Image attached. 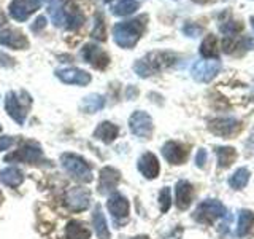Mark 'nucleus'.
Returning <instances> with one entry per match:
<instances>
[{"label": "nucleus", "instance_id": "obj_1", "mask_svg": "<svg viewBox=\"0 0 254 239\" xmlns=\"http://www.w3.org/2000/svg\"><path fill=\"white\" fill-rule=\"evenodd\" d=\"M145 16H140V18L129 19L124 22H118L113 27V40L118 46L126 48V50H130L135 45L138 43V40L145 30Z\"/></svg>", "mask_w": 254, "mask_h": 239}, {"label": "nucleus", "instance_id": "obj_2", "mask_svg": "<svg viewBox=\"0 0 254 239\" xmlns=\"http://www.w3.org/2000/svg\"><path fill=\"white\" fill-rule=\"evenodd\" d=\"M173 62H175V56L170 53H149L145 58L138 59L133 64V70L141 78H146L157 74L159 70L172 66Z\"/></svg>", "mask_w": 254, "mask_h": 239}, {"label": "nucleus", "instance_id": "obj_3", "mask_svg": "<svg viewBox=\"0 0 254 239\" xmlns=\"http://www.w3.org/2000/svg\"><path fill=\"white\" fill-rule=\"evenodd\" d=\"M61 164L70 175H73L75 179L89 183L92 182V171L87 161L76 153H64L61 156Z\"/></svg>", "mask_w": 254, "mask_h": 239}, {"label": "nucleus", "instance_id": "obj_4", "mask_svg": "<svg viewBox=\"0 0 254 239\" xmlns=\"http://www.w3.org/2000/svg\"><path fill=\"white\" fill-rule=\"evenodd\" d=\"M226 214V207L218 199H206L198 204L194 212V219L200 223H213L216 219Z\"/></svg>", "mask_w": 254, "mask_h": 239}, {"label": "nucleus", "instance_id": "obj_5", "mask_svg": "<svg viewBox=\"0 0 254 239\" xmlns=\"http://www.w3.org/2000/svg\"><path fill=\"white\" fill-rule=\"evenodd\" d=\"M129 129L133 135H137L140 139H149L154 129L153 118L143 110L133 112L129 118Z\"/></svg>", "mask_w": 254, "mask_h": 239}, {"label": "nucleus", "instance_id": "obj_6", "mask_svg": "<svg viewBox=\"0 0 254 239\" xmlns=\"http://www.w3.org/2000/svg\"><path fill=\"white\" fill-rule=\"evenodd\" d=\"M221 70V62L218 59H206V61H197L194 62L190 69V75L198 83H208L218 75Z\"/></svg>", "mask_w": 254, "mask_h": 239}, {"label": "nucleus", "instance_id": "obj_7", "mask_svg": "<svg viewBox=\"0 0 254 239\" xmlns=\"http://www.w3.org/2000/svg\"><path fill=\"white\" fill-rule=\"evenodd\" d=\"M43 159V151L40 148L37 143L34 142H29L26 145H22L19 150L13 151L10 153L5 161H14V163H27V164H34V163H38Z\"/></svg>", "mask_w": 254, "mask_h": 239}, {"label": "nucleus", "instance_id": "obj_8", "mask_svg": "<svg viewBox=\"0 0 254 239\" xmlns=\"http://www.w3.org/2000/svg\"><path fill=\"white\" fill-rule=\"evenodd\" d=\"M91 204V193L89 190L83 187H73L65 193V206L73 212L86 211Z\"/></svg>", "mask_w": 254, "mask_h": 239}, {"label": "nucleus", "instance_id": "obj_9", "mask_svg": "<svg viewBox=\"0 0 254 239\" xmlns=\"http://www.w3.org/2000/svg\"><path fill=\"white\" fill-rule=\"evenodd\" d=\"M40 5H42L40 0H11L8 10H10L13 19L24 22L32 13H35L38 10Z\"/></svg>", "mask_w": 254, "mask_h": 239}, {"label": "nucleus", "instance_id": "obj_10", "mask_svg": "<svg viewBox=\"0 0 254 239\" xmlns=\"http://www.w3.org/2000/svg\"><path fill=\"white\" fill-rule=\"evenodd\" d=\"M81 58L89 62L92 67L95 69H105L108 64H110V58L108 54L102 50L100 46L94 45V43H86L83 48H81Z\"/></svg>", "mask_w": 254, "mask_h": 239}, {"label": "nucleus", "instance_id": "obj_11", "mask_svg": "<svg viewBox=\"0 0 254 239\" xmlns=\"http://www.w3.org/2000/svg\"><path fill=\"white\" fill-rule=\"evenodd\" d=\"M56 77H58L61 82L65 83V85L86 86V85L91 83V74H87L86 70L78 69V67L59 69V70H56Z\"/></svg>", "mask_w": 254, "mask_h": 239}, {"label": "nucleus", "instance_id": "obj_12", "mask_svg": "<svg viewBox=\"0 0 254 239\" xmlns=\"http://www.w3.org/2000/svg\"><path fill=\"white\" fill-rule=\"evenodd\" d=\"M208 127L213 134L219 135V137H230V135H234L240 131L242 124L240 121H237L235 118H218L210 121Z\"/></svg>", "mask_w": 254, "mask_h": 239}, {"label": "nucleus", "instance_id": "obj_13", "mask_svg": "<svg viewBox=\"0 0 254 239\" xmlns=\"http://www.w3.org/2000/svg\"><path fill=\"white\" fill-rule=\"evenodd\" d=\"M5 110H6V114L10 115L18 124H24V121H26L27 110H26V107L22 106V102L19 101V98L16 96L14 91L6 93V96H5Z\"/></svg>", "mask_w": 254, "mask_h": 239}, {"label": "nucleus", "instance_id": "obj_14", "mask_svg": "<svg viewBox=\"0 0 254 239\" xmlns=\"http://www.w3.org/2000/svg\"><path fill=\"white\" fill-rule=\"evenodd\" d=\"M162 155L170 164H183L188 159L189 150L183 143L170 140L162 147Z\"/></svg>", "mask_w": 254, "mask_h": 239}, {"label": "nucleus", "instance_id": "obj_15", "mask_svg": "<svg viewBox=\"0 0 254 239\" xmlns=\"http://www.w3.org/2000/svg\"><path fill=\"white\" fill-rule=\"evenodd\" d=\"M0 45L11 48V50H26L29 48V40L21 30L5 29L0 32Z\"/></svg>", "mask_w": 254, "mask_h": 239}, {"label": "nucleus", "instance_id": "obj_16", "mask_svg": "<svg viewBox=\"0 0 254 239\" xmlns=\"http://www.w3.org/2000/svg\"><path fill=\"white\" fill-rule=\"evenodd\" d=\"M119 182H121V174L118 169L110 166L103 167L99 175V191L102 195H107L119 185Z\"/></svg>", "mask_w": 254, "mask_h": 239}, {"label": "nucleus", "instance_id": "obj_17", "mask_svg": "<svg viewBox=\"0 0 254 239\" xmlns=\"http://www.w3.org/2000/svg\"><path fill=\"white\" fill-rule=\"evenodd\" d=\"M107 209L115 220H123L129 215V201L121 193H113L107 201Z\"/></svg>", "mask_w": 254, "mask_h": 239}, {"label": "nucleus", "instance_id": "obj_18", "mask_svg": "<svg viewBox=\"0 0 254 239\" xmlns=\"http://www.w3.org/2000/svg\"><path fill=\"white\" fill-rule=\"evenodd\" d=\"M138 171L143 174V177H146L149 180L156 179L159 172H161V166H159V159L156 158L154 153H143L138 158Z\"/></svg>", "mask_w": 254, "mask_h": 239}, {"label": "nucleus", "instance_id": "obj_19", "mask_svg": "<svg viewBox=\"0 0 254 239\" xmlns=\"http://www.w3.org/2000/svg\"><path fill=\"white\" fill-rule=\"evenodd\" d=\"M192 185L186 180H180L175 187V204H177L178 209L185 211L190 206V201H192Z\"/></svg>", "mask_w": 254, "mask_h": 239}, {"label": "nucleus", "instance_id": "obj_20", "mask_svg": "<svg viewBox=\"0 0 254 239\" xmlns=\"http://www.w3.org/2000/svg\"><path fill=\"white\" fill-rule=\"evenodd\" d=\"M119 134V127L111 121H102L94 131V137L102 140L103 143H111Z\"/></svg>", "mask_w": 254, "mask_h": 239}, {"label": "nucleus", "instance_id": "obj_21", "mask_svg": "<svg viewBox=\"0 0 254 239\" xmlns=\"http://www.w3.org/2000/svg\"><path fill=\"white\" fill-rule=\"evenodd\" d=\"M0 182L10 188H18L24 182V174L21 172V169L14 166L5 167V169L0 171Z\"/></svg>", "mask_w": 254, "mask_h": 239}, {"label": "nucleus", "instance_id": "obj_22", "mask_svg": "<svg viewBox=\"0 0 254 239\" xmlns=\"http://www.w3.org/2000/svg\"><path fill=\"white\" fill-rule=\"evenodd\" d=\"M92 222H94V230H95V235H97L99 239H110V230H108V223L105 215L102 212V207L97 204L94 209L92 214Z\"/></svg>", "mask_w": 254, "mask_h": 239}, {"label": "nucleus", "instance_id": "obj_23", "mask_svg": "<svg viewBox=\"0 0 254 239\" xmlns=\"http://www.w3.org/2000/svg\"><path fill=\"white\" fill-rule=\"evenodd\" d=\"M65 238L67 239H89L91 231L84 223L78 220H71L65 227Z\"/></svg>", "mask_w": 254, "mask_h": 239}, {"label": "nucleus", "instance_id": "obj_24", "mask_svg": "<svg viewBox=\"0 0 254 239\" xmlns=\"http://www.w3.org/2000/svg\"><path fill=\"white\" fill-rule=\"evenodd\" d=\"M103 107H105V98L97 93L87 94L81 101V109L86 112V114H95V112L102 110Z\"/></svg>", "mask_w": 254, "mask_h": 239}, {"label": "nucleus", "instance_id": "obj_25", "mask_svg": "<svg viewBox=\"0 0 254 239\" xmlns=\"http://www.w3.org/2000/svg\"><path fill=\"white\" fill-rule=\"evenodd\" d=\"M50 18L56 27H64L65 26V11H64V3L62 0H51L50 3Z\"/></svg>", "mask_w": 254, "mask_h": 239}, {"label": "nucleus", "instance_id": "obj_26", "mask_svg": "<svg viewBox=\"0 0 254 239\" xmlns=\"http://www.w3.org/2000/svg\"><path fill=\"white\" fill-rule=\"evenodd\" d=\"M64 11H65V26L71 30L78 29L81 24L84 22V16L81 14V11L78 10L76 6H73L71 3L64 5Z\"/></svg>", "mask_w": 254, "mask_h": 239}, {"label": "nucleus", "instance_id": "obj_27", "mask_svg": "<svg viewBox=\"0 0 254 239\" xmlns=\"http://www.w3.org/2000/svg\"><path fill=\"white\" fill-rule=\"evenodd\" d=\"M253 230H254V212H251V211H242L240 217H238L237 236L245 238V236H248Z\"/></svg>", "mask_w": 254, "mask_h": 239}, {"label": "nucleus", "instance_id": "obj_28", "mask_svg": "<svg viewBox=\"0 0 254 239\" xmlns=\"http://www.w3.org/2000/svg\"><path fill=\"white\" fill-rule=\"evenodd\" d=\"M140 3L135 2V0H119L118 3L111 5V13L115 16H129L138 10Z\"/></svg>", "mask_w": 254, "mask_h": 239}, {"label": "nucleus", "instance_id": "obj_29", "mask_svg": "<svg viewBox=\"0 0 254 239\" xmlns=\"http://www.w3.org/2000/svg\"><path fill=\"white\" fill-rule=\"evenodd\" d=\"M200 54L206 59H218V40L214 35H206L200 45Z\"/></svg>", "mask_w": 254, "mask_h": 239}, {"label": "nucleus", "instance_id": "obj_30", "mask_svg": "<svg viewBox=\"0 0 254 239\" xmlns=\"http://www.w3.org/2000/svg\"><path fill=\"white\" fill-rule=\"evenodd\" d=\"M216 155H218V163L221 167H229L235 161L237 158V151L232 147H218L216 148Z\"/></svg>", "mask_w": 254, "mask_h": 239}, {"label": "nucleus", "instance_id": "obj_31", "mask_svg": "<svg viewBox=\"0 0 254 239\" xmlns=\"http://www.w3.org/2000/svg\"><path fill=\"white\" fill-rule=\"evenodd\" d=\"M250 180V171L242 167V169H237L229 179V185L235 188V190H242L243 187H246V183Z\"/></svg>", "mask_w": 254, "mask_h": 239}, {"label": "nucleus", "instance_id": "obj_32", "mask_svg": "<svg viewBox=\"0 0 254 239\" xmlns=\"http://www.w3.org/2000/svg\"><path fill=\"white\" fill-rule=\"evenodd\" d=\"M159 206H161V212H167L172 206V191L169 187H165L159 193Z\"/></svg>", "mask_w": 254, "mask_h": 239}, {"label": "nucleus", "instance_id": "obj_33", "mask_svg": "<svg viewBox=\"0 0 254 239\" xmlns=\"http://www.w3.org/2000/svg\"><path fill=\"white\" fill-rule=\"evenodd\" d=\"M242 29H243L242 24L240 22H235V21H227L226 24H222V26H221V32L226 37H235Z\"/></svg>", "mask_w": 254, "mask_h": 239}, {"label": "nucleus", "instance_id": "obj_34", "mask_svg": "<svg viewBox=\"0 0 254 239\" xmlns=\"http://www.w3.org/2000/svg\"><path fill=\"white\" fill-rule=\"evenodd\" d=\"M92 37L97 40H105V24H103L100 16H99V19L95 18V27L92 30Z\"/></svg>", "mask_w": 254, "mask_h": 239}, {"label": "nucleus", "instance_id": "obj_35", "mask_svg": "<svg viewBox=\"0 0 254 239\" xmlns=\"http://www.w3.org/2000/svg\"><path fill=\"white\" fill-rule=\"evenodd\" d=\"M183 32L188 35V37H198L202 34V27L197 26L194 22H188L185 27H183Z\"/></svg>", "mask_w": 254, "mask_h": 239}, {"label": "nucleus", "instance_id": "obj_36", "mask_svg": "<svg viewBox=\"0 0 254 239\" xmlns=\"http://www.w3.org/2000/svg\"><path fill=\"white\" fill-rule=\"evenodd\" d=\"M14 143V137H10V135H3L0 137V151H5V150H10Z\"/></svg>", "mask_w": 254, "mask_h": 239}, {"label": "nucleus", "instance_id": "obj_37", "mask_svg": "<svg viewBox=\"0 0 254 239\" xmlns=\"http://www.w3.org/2000/svg\"><path fill=\"white\" fill-rule=\"evenodd\" d=\"M13 66H14V59L11 56L0 51V67H13Z\"/></svg>", "mask_w": 254, "mask_h": 239}, {"label": "nucleus", "instance_id": "obj_38", "mask_svg": "<svg viewBox=\"0 0 254 239\" xmlns=\"http://www.w3.org/2000/svg\"><path fill=\"white\" fill-rule=\"evenodd\" d=\"M45 26H46V18L45 16H38V18L35 19V22L30 26V29H32V32H40Z\"/></svg>", "mask_w": 254, "mask_h": 239}, {"label": "nucleus", "instance_id": "obj_39", "mask_svg": "<svg viewBox=\"0 0 254 239\" xmlns=\"http://www.w3.org/2000/svg\"><path fill=\"white\" fill-rule=\"evenodd\" d=\"M205 161H206V151H205L203 148H200V150L197 151V156H195V164H197L198 167H203Z\"/></svg>", "mask_w": 254, "mask_h": 239}, {"label": "nucleus", "instance_id": "obj_40", "mask_svg": "<svg viewBox=\"0 0 254 239\" xmlns=\"http://www.w3.org/2000/svg\"><path fill=\"white\" fill-rule=\"evenodd\" d=\"M3 22H5V18H3V14H0V26H2Z\"/></svg>", "mask_w": 254, "mask_h": 239}, {"label": "nucleus", "instance_id": "obj_41", "mask_svg": "<svg viewBox=\"0 0 254 239\" xmlns=\"http://www.w3.org/2000/svg\"><path fill=\"white\" fill-rule=\"evenodd\" d=\"M132 239H149V238H146V236H137V238H132Z\"/></svg>", "mask_w": 254, "mask_h": 239}, {"label": "nucleus", "instance_id": "obj_42", "mask_svg": "<svg viewBox=\"0 0 254 239\" xmlns=\"http://www.w3.org/2000/svg\"><path fill=\"white\" fill-rule=\"evenodd\" d=\"M251 26H253V29H254V16L251 18Z\"/></svg>", "mask_w": 254, "mask_h": 239}, {"label": "nucleus", "instance_id": "obj_43", "mask_svg": "<svg viewBox=\"0 0 254 239\" xmlns=\"http://www.w3.org/2000/svg\"><path fill=\"white\" fill-rule=\"evenodd\" d=\"M40 2H45V3H50L51 0H40Z\"/></svg>", "mask_w": 254, "mask_h": 239}, {"label": "nucleus", "instance_id": "obj_44", "mask_svg": "<svg viewBox=\"0 0 254 239\" xmlns=\"http://www.w3.org/2000/svg\"><path fill=\"white\" fill-rule=\"evenodd\" d=\"M197 2H205V0H197Z\"/></svg>", "mask_w": 254, "mask_h": 239}, {"label": "nucleus", "instance_id": "obj_45", "mask_svg": "<svg viewBox=\"0 0 254 239\" xmlns=\"http://www.w3.org/2000/svg\"><path fill=\"white\" fill-rule=\"evenodd\" d=\"M105 2H111V0H105Z\"/></svg>", "mask_w": 254, "mask_h": 239}, {"label": "nucleus", "instance_id": "obj_46", "mask_svg": "<svg viewBox=\"0 0 254 239\" xmlns=\"http://www.w3.org/2000/svg\"><path fill=\"white\" fill-rule=\"evenodd\" d=\"M0 131H2V126H0Z\"/></svg>", "mask_w": 254, "mask_h": 239}]
</instances>
